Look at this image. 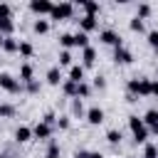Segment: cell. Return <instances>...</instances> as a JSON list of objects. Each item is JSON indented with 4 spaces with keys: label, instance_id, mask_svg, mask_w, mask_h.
Instances as JSON below:
<instances>
[{
    "label": "cell",
    "instance_id": "24",
    "mask_svg": "<svg viewBox=\"0 0 158 158\" xmlns=\"http://www.w3.org/2000/svg\"><path fill=\"white\" fill-rule=\"evenodd\" d=\"M77 89H79V84H74V81H69V79H64V81H62V91H64L67 96L77 99Z\"/></svg>",
    "mask_w": 158,
    "mask_h": 158
},
{
    "label": "cell",
    "instance_id": "8",
    "mask_svg": "<svg viewBox=\"0 0 158 158\" xmlns=\"http://www.w3.org/2000/svg\"><path fill=\"white\" fill-rule=\"evenodd\" d=\"M114 62H116V64H131V62H133L131 49H126V47H116V49H114Z\"/></svg>",
    "mask_w": 158,
    "mask_h": 158
},
{
    "label": "cell",
    "instance_id": "38",
    "mask_svg": "<svg viewBox=\"0 0 158 158\" xmlns=\"http://www.w3.org/2000/svg\"><path fill=\"white\" fill-rule=\"evenodd\" d=\"M94 86H96V89H104V86H106V79H104L101 74H96V77H94Z\"/></svg>",
    "mask_w": 158,
    "mask_h": 158
},
{
    "label": "cell",
    "instance_id": "40",
    "mask_svg": "<svg viewBox=\"0 0 158 158\" xmlns=\"http://www.w3.org/2000/svg\"><path fill=\"white\" fill-rule=\"evenodd\" d=\"M151 96H158V79H151Z\"/></svg>",
    "mask_w": 158,
    "mask_h": 158
},
{
    "label": "cell",
    "instance_id": "19",
    "mask_svg": "<svg viewBox=\"0 0 158 158\" xmlns=\"http://www.w3.org/2000/svg\"><path fill=\"white\" fill-rule=\"evenodd\" d=\"M0 49H2V52H10V54H12V52H17V49H20V40H15V37H5V40H2V47H0Z\"/></svg>",
    "mask_w": 158,
    "mask_h": 158
},
{
    "label": "cell",
    "instance_id": "32",
    "mask_svg": "<svg viewBox=\"0 0 158 158\" xmlns=\"http://www.w3.org/2000/svg\"><path fill=\"white\" fill-rule=\"evenodd\" d=\"M128 27H131L133 32H143V30H146V27H143V20H141V17H131Z\"/></svg>",
    "mask_w": 158,
    "mask_h": 158
},
{
    "label": "cell",
    "instance_id": "22",
    "mask_svg": "<svg viewBox=\"0 0 158 158\" xmlns=\"http://www.w3.org/2000/svg\"><path fill=\"white\" fill-rule=\"evenodd\" d=\"M32 30H35L37 35H47V32H49V20L37 17V20H35V25H32Z\"/></svg>",
    "mask_w": 158,
    "mask_h": 158
},
{
    "label": "cell",
    "instance_id": "17",
    "mask_svg": "<svg viewBox=\"0 0 158 158\" xmlns=\"http://www.w3.org/2000/svg\"><path fill=\"white\" fill-rule=\"evenodd\" d=\"M12 32H15L12 17H0V35H2V37H12Z\"/></svg>",
    "mask_w": 158,
    "mask_h": 158
},
{
    "label": "cell",
    "instance_id": "25",
    "mask_svg": "<svg viewBox=\"0 0 158 158\" xmlns=\"http://www.w3.org/2000/svg\"><path fill=\"white\" fill-rule=\"evenodd\" d=\"M72 116H77V118L86 116V111H84V101H81V99H72Z\"/></svg>",
    "mask_w": 158,
    "mask_h": 158
},
{
    "label": "cell",
    "instance_id": "34",
    "mask_svg": "<svg viewBox=\"0 0 158 158\" xmlns=\"http://www.w3.org/2000/svg\"><path fill=\"white\" fill-rule=\"evenodd\" d=\"M148 44H151L153 49H158V30H151V32H148Z\"/></svg>",
    "mask_w": 158,
    "mask_h": 158
},
{
    "label": "cell",
    "instance_id": "41",
    "mask_svg": "<svg viewBox=\"0 0 158 158\" xmlns=\"http://www.w3.org/2000/svg\"><path fill=\"white\" fill-rule=\"evenodd\" d=\"M86 158H104V156H101L99 151H89V156H86Z\"/></svg>",
    "mask_w": 158,
    "mask_h": 158
},
{
    "label": "cell",
    "instance_id": "5",
    "mask_svg": "<svg viewBox=\"0 0 158 158\" xmlns=\"http://www.w3.org/2000/svg\"><path fill=\"white\" fill-rule=\"evenodd\" d=\"M32 136H35L37 141H49V138H52V126L44 123V121H37V123L32 126Z\"/></svg>",
    "mask_w": 158,
    "mask_h": 158
},
{
    "label": "cell",
    "instance_id": "9",
    "mask_svg": "<svg viewBox=\"0 0 158 158\" xmlns=\"http://www.w3.org/2000/svg\"><path fill=\"white\" fill-rule=\"evenodd\" d=\"M86 121H89L91 126L104 123V109H101V106H91V109H86Z\"/></svg>",
    "mask_w": 158,
    "mask_h": 158
},
{
    "label": "cell",
    "instance_id": "10",
    "mask_svg": "<svg viewBox=\"0 0 158 158\" xmlns=\"http://www.w3.org/2000/svg\"><path fill=\"white\" fill-rule=\"evenodd\" d=\"M99 27V20L94 17V15H81L79 17V30L81 32H91V30H96Z\"/></svg>",
    "mask_w": 158,
    "mask_h": 158
},
{
    "label": "cell",
    "instance_id": "2",
    "mask_svg": "<svg viewBox=\"0 0 158 158\" xmlns=\"http://www.w3.org/2000/svg\"><path fill=\"white\" fill-rule=\"evenodd\" d=\"M128 128H131V133H133V141L136 143H146L148 141V126L143 123V118H138V116H128Z\"/></svg>",
    "mask_w": 158,
    "mask_h": 158
},
{
    "label": "cell",
    "instance_id": "39",
    "mask_svg": "<svg viewBox=\"0 0 158 158\" xmlns=\"http://www.w3.org/2000/svg\"><path fill=\"white\" fill-rule=\"evenodd\" d=\"M10 5H5V2H0V17H10Z\"/></svg>",
    "mask_w": 158,
    "mask_h": 158
},
{
    "label": "cell",
    "instance_id": "18",
    "mask_svg": "<svg viewBox=\"0 0 158 158\" xmlns=\"http://www.w3.org/2000/svg\"><path fill=\"white\" fill-rule=\"evenodd\" d=\"M79 5L86 10V15H94V17H96V15H99V10H101V5H99V2H94V0H79Z\"/></svg>",
    "mask_w": 158,
    "mask_h": 158
},
{
    "label": "cell",
    "instance_id": "21",
    "mask_svg": "<svg viewBox=\"0 0 158 158\" xmlns=\"http://www.w3.org/2000/svg\"><path fill=\"white\" fill-rule=\"evenodd\" d=\"M57 59H59V64H57L59 69H62V67H72V64H74V57H72V52H69V49H62Z\"/></svg>",
    "mask_w": 158,
    "mask_h": 158
},
{
    "label": "cell",
    "instance_id": "12",
    "mask_svg": "<svg viewBox=\"0 0 158 158\" xmlns=\"http://www.w3.org/2000/svg\"><path fill=\"white\" fill-rule=\"evenodd\" d=\"M96 64V49L89 44L86 49H81V67L86 69V67H94Z\"/></svg>",
    "mask_w": 158,
    "mask_h": 158
},
{
    "label": "cell",
    "instance_id": "13",
    "mask_svg": "<svg viewBox=\"0 0 158 158\" xmlns=\"http://www.w3.org/2000/svg\"><path fill=\"white\" fill-rule=\"evenodd\" d=\"M20 81L27 86L30 81H35V69H32V64L30 62H25L22 67H20Z\"/></svg>",
    "mask_w": 158,
    "mask_h": 158
},
{
    "label": "cell",
    "instance_id": "14",
    "mask_svg": "<svg viewBox=\"0 0 158 158\" xmlns=\"http://www.w3.org/2000/svg\"><path fill=\"white\" fill-rule=\"evenodd\" d=\"M64 81V77H62V69L59 67H49L47 69V84H52V86H59Z\"/></svg>",
    "mask_w": 158,
    "mask_h": 158
},
{
    "label": "cell",
    "instance_id": "33",
    "mask_svg": "<svg viewBox=\"0 0 158 158\" xmlns=\"http://www.w3.org/2000/svg\"><path fill=\"white\" fill-rule=\"evenodd\" d=\"M59 143L57 141H49V146H47V156H52V158H59Z\"/></svg>",
    "mask_w": 158,
    "mask_h": 158
},
{
    "label": "cell",
    "instance_id": "31",
    "mask_svg": "<svg viewBox=\"0 0 158 158\" xmlns=\"http://www.w3.org/2000/svg\"><path fill=\"white\" fill-rule=\"evenodd\" d=\"M59 44H62V47H74V35H72V32L59 35Z\"/></svg>",
    "mask_w": 158,
    "mask_h": 158
},
{
    "label": "cell",
    "instance_id": "43",
    "mask_svg": "<svg viewBox=\"0 0 158 158\" xmlns=\"http://www.w3.org/2000/svg\"><path fill=\"white\" fill-rule=\"evenodd\" d=\"M156 146H158V143H156Z\"/></svg>",
    "mask_w": 158,
    "mask_h": 158
},
{
    "label": "cell",
    "instance_id": "4",
    "mask_svg": "<svg viewBox=\"0 0 158 158\" xmlns=\"http://www.w3.org/2000/svg\"><path fill=\"white\" fill-rule=\"evenodd\" d=\"M72 15H74V5H72V2H59V5H54V7H52L49 20L59 22V20H69Z\"/></svg>",
    "mask_w": 158,
    "mask_h": 158
},
{
    "label": "cell",
    "instance_id": "28",
    "mask_svg": "<svg viewBox=\"0 0 158 158\" xmlns=\"http://www.w3.org/2000/svg\"><path fill=\"white\" fill-rule=\"evenodd\" d=\"M89 96H91V86H89L86 81H81V84H79V89H77V99H81V101H84V99H89Z\"/></svg>",
    "mask_w": 158,
    "mask_h": 158
},
{
    "label": "cell",
    "instance_id": "3",
    "mask_svg": "<svg viewBox=\"0 0 158 158\" xmlns=\"http://www.w3.org/2000/svg\"><path fill=\"white\" fill-rule=\"evenodd\" d=\"M0 89H5V91H10V94H22V91H25V84H22L20 79H15L12 74L0 72Z\"/></svg>",
    "mask_w": 158,
    "mask_h": 158
},
{
    "label": "cell",
    "instance_id": "26",
    "mask_svg": "<svg viewBox=\"0 0 158 158\" xmlns=\"http://www.w3.org/2000/svg\"><path fill=\"white\" fill-rule=\"evenodd\" d=\"M106 141H109L111 146H118V143H121V131H118V128H109V131H106Z\"/></svg>",
    "mask_w": 158,
    "mask_h": 158
},
{
    "label": "cell",
    "instance_id": "27",
    "mask_svg": "<svg viewBox=\"0 0 158 158\" xmlns=\"http://www.w3.org/2000/svg\"><path fill=\"white\" fill-rule=\"evenodd\" d=\"M17 114V109L12 104H0V118H12Z\"/></svg>",
    "mask_w": 158,
    "mask_h": 158
},
{
    "label": "cell",
    "instance_id": "6",
    "mask_svg": "<svg viewBox=\"0 0 158 158\" xmlns=\"http://www.w3.org/2000/svg\"><path fill=\"white\" fill-rule=\"evenodd\" d=\"M99 40L104 42V44H109V47H123V40L118 37V32H114V30H104L101 35H99Z\"/></svg>",
    "mask_w": 158,
    "mask_h": 158
},
{
    "label": "cell",
    "instance_id": "30",
    "mask_svg": "<svg viewBox=\"0 0 158 158\" xmlns=\"http://www.w3.org/2000/svg\"><path fill=\"white\" fill-rule=\"evenodd\" d=\"M143 158H158V146H156V143H146Z\"/></svg>",
    "mask_w": 158,
    "mask_h": 158
},
{
    "label": "cell",
    "instance_id": "7",
    "mask_svg": "<svg viewBox=\"0 0 158 158\" xmlns=\"http://www.w3.org/2000/svg\"><path fill=\"white\" fill-rule=\"evenodd\" d=\"M52 7H54V5H52L49 0H32V2H30V10H32L35 15H49Z\"/></svg>",
    "mask_w": 158,
    "mask_h": 158
},
{
    "label": "cell",
    "instance_id": "42",
    "mask_svg": "<svg viewBox=\"0 0 158 158\" xmlns=\"http://www.w3.org/2000/svg\"><path fill=\"white\" fill-rule=\"evenodd\" d=\"M44 158H52V156H44Z\"/></svg>",
    "mask_w": 158,
    "mask_h": 158
},
{
    "label": "cell",
    "instance_id": "36",
    "mask_svg": "<svg viewBox=\"0 0 158 158\" xmlns=\"http://www.w3.org/2000/svg\"><path fill=\"white\" fill-rule=\"evenodd\" d=\"M69 123H72V121H69V116H59V118H57V128H62V131H67V128H69Z\"/></svg>",
    "mask_w": 158,
    "mask_h": 158
},
{
    "label": "cell",
    "instance_id": "29",
    "mask_svg": "<svg viewBox=\"0 0 158 158\" xmlns=\"http://www.w3.org/2000/svg\"><path fill=\"white\" fill-rule=\"evenodd\" d=\"M148 15H151V5H148V2H141V5L136 7V17H141V20H146Z\"/></svg>",
    "mask_w": 158,
    "mask_h": 158
},
{
    "label": "cell",
    "instance_id": "23",
    "mask_svg": "<svg viewBox=\"0 0 158 158\" xmlns=\"http://www.w3.org/2000/svg\"><path fill=\"white\" fill-rule=\"evenodd\" d=\"M74 47H81V49H86L89 47V35L86 32H74Z\"/></svg>",
    "mask_w": 158,
    "mask_h": 158
},
{
    "label": "cell",
    "instance_id": "35",
    "mask_svg": "<svg viewBox=\"0 0 158 158\" xmlns=\"http://www.w3.org/2000/svg\"><path fill=\"white\" fill-rule=\"evenodd\" d=\"M25 89H27V91H30V94H40V89H42V84H40V81H37V79H35V81H30V84H27V86H25Z\"/></svg>",
    "mask_w": 158,
    "mask_h": 158
},
{
    "label": "cell",
    "instance_id": "37",
    "mask_svg": "<svg viewBox=\"0 0 158 158\" xmlns=\"http://www.w3.org/2000/svg\"><path fill=\"white\" fill-rule=\"evenodd\" d=\"M42 121H44V123H49V126H52V123H57V116H54V111H47V114L42 116Z\"/></svg>",
    "mask_w": 158,
    "mask_h": 158
},
{
    "label": "cell",
    "instance_id": "15",
    "mask_svg": "<svg viewBox=\"0 0 158 158\" xmlns=\"http://www.w3.org/2000/svg\"><path fill=\"white\" fill-rule=\"evenodd\" d=\"M69 81H74V84L86 81V79H84V67H81V64H72V67H69Z\"/></svg>",
    "mask_w": 158,
    "mask_h": 158
},
{
    "label": "cell",
    "instance_id": "16",
    "mask_svg": "<svg viewBox=\"0 0 158 158\" xmlns=\"http://www.w3.org/2000/svg\"><path fill=\"white\" fill-rule=\"evenodd\" d=\"M30 138H35L30 126H17V128H15V141H17V143H27Z\"/></svg>",
    "mask_w": 158,
    "mask_h": 158
},
{
    "label": "cell",
    "instance_id": "11",
    "mask_svg": "<svg viewBox=\"0 0 158 158\" xmlns=\"http://www.w3.org/2000/svg\"><path fill=\"white\" fill-rule=\"evenodd\" d=\"M143 123L148 126V131H151V133H156V136H158V111H156V109L146 111V116H143Z\"/></svg>",
    "mask_w": 158,
    "mask_h": 158
},
{
    "label": "cell",
    "instance_id": "20",
    "mask_svg": "<svg viewBox=\"0 0 158 158\" xmlns=\"http://www.w3.org/2000/svg\"><path fill=\"white\" fill-rule=\"evenodd\" d=\"M17 52H20V57H22V59H30V57L35 54V47H32V42L20 40V49H17Z\"/></svg>",
    "mask_w": 158,
    "mask_h": 158
},
{
    "label": "cell",
    "instance_id": "1",
    "mask_svg": "<svg viewBox=\"0 0 158 158\" xmlns=\"http://www.w3.org/2000/svg\"><path fill=\"white\" fill-rule=\"evenodd\" d=\"M126 89H128V101H136V99H141V96H151V79H146V77H133V79H128Z\"/></svg>",
    "mask_w": 158,
    "mask_h": 158
}]
</instances>
